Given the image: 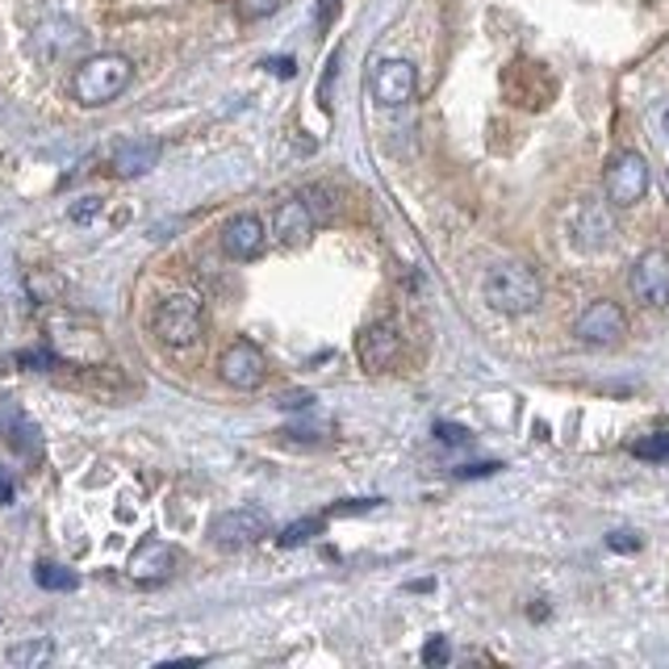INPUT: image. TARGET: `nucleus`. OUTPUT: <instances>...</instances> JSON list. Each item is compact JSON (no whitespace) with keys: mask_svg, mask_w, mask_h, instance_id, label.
I'll return each instance as SVG.
<instances>
[{"mask_svg":"<svg viewBox=\"0 0 669 669\" xmlns=\"http://www.w3.org/2000/svg\"><path fill=\"white\" fill-rule=\"evenodd\" d=\"M264 67L272 72V76H281V80H293V76H297V63H293V59H268Z\"/></svg>","mask_w":669,"mask_h":669,"instance_id":"obj_29","label":"nucleus"},{"mask_svg":"<svg viewBox=\"0 0 669 669\" xmlns=\"http://www.w3.org/2000/svg\"><path fill=\"white\" fill-rule=\"evenodd\" d=\"M436 436H440V443H448V448L469 443V431H464V427H457V422H436Z\"/></svg>","mask_w":669,"mask_h":669,"instance_id":"obj_24","label":"nucleus"},{"mask_svg":"<svg viewBox=\"0 0 669 669\" xmlns=\"http://www.w3.org/2000/svg\"><path fill=\"white\" fill-rule=\"evenodd\" d=\"M335 72H339V51H335V55H331V63H326V80L323 84H318V101H331V84H335Z\"/></svg>","mask_w":669,"mask_h":669,"instance_id":"obj_30","label":"nucleus"},{"mask_svg":"<svg viewBox=\"0 0 669 669\" xmlns=\"http://www.w3.org/2000/svg\"><path fill=\"white\" fill-rule=\"evenodd\" d=\"M485 302L498 314H532L544 302V285L527 264H498L485 276Z\"/></svg>","mask_w":669,"mask_h":669,"instance_id":"obj_2","label":"nucleus"},{"mask_svg":"<svg viewBox=\"0 0 669 669\" xmlns=\"http://www.w3.org/2000/svg\"><path fill=\"white\" fill-rule=\"evenodd\" d=\"M34 582H39L42 590H55V594H67L80 586V577L67 569V565H55V561H39L34 565Z\"/></svg>","mask_w":669,"mask_h":669,"instance_id":"obj_17","label":"nucleus"},{"mask_svg":"<svg viewBox=\"0 0 669 669\" xmlns=\"http://www.w3.org/2000/svg\"><path fill=\"white\" fill-rule=\"evenodd\" d=\"M281 406H285V410H306L310 394H285V398H281Z\"/></svg>","mask_w":669,"mask_h":669,"instance_id":"obj_33","label":"nucleus"},{"mask_svg":"<svg viewBox=\"0 0 669 669\" xmlns=\"http://www.w3.org/2000/svg\"><path fill=\"white\" fill-rule=\"evenodd\" d=\"M314 213H310L306 197H289L276 206V218H272V234L285 243V248H302L310 243V234H314Z\"/></svg>","mask_w":669,"mask_h":669,"instance_id":"obj_12","label":"nucleus"},{"mask_svg":"<svg viewBox=\"0 0 669 669\" xmlns=\"http://www.w3.org/2000/svg\"><path fill=\"white\" fill-rule=\"evenodd\" d=\"M176 565V548L173 544H164V540H143L138 548L130 553V577L134 582H143V586H151V582H164V577L173 574Z\"/></svg>","mask_w":669,"mask_h":669,"instance_id":"obj_13","label":"nucleus"},{"mask_svg":"<svg viewBox=\"0 0 669 669\" xmlns=\"http://www.w3.org/2000/svg\"><path fill=\"white\" fill-rule=\"evenodd\" d=\"M498 469H502L498 460H481V464H464L457 478H490V473H498Z\"/></svg>","mask_w":669,"mask_h":669,"instance_id":"obj_28","label":"nucleus"},{"mask_svg":"<svg viewBox=\"0 0 669 669\" xmlns=\"http://www.w3.org/2000/svg\"><path fill=\"white\" fill-rule=\"evenodd\" d=\"M13 494H18V485H13V478L0 469V506H9V502H13Z\"/></svg>","mask_w":669,"mask_h":669,"instance_id":"obj_32","label":"nucleus"},{"mask_svg":"<svg viewBox=\"0 0 669 669\" xmlns=\"http://www.w3.org/2000/svg\"><path fill=\"white\" fill-rule=\"evenodd\" d=\"M159 164V143L155 138H122L109 155V168L122 180H134V176H147Z\"/></svg>","mask_w":669,"mask_h":669,"instance_id":"obj_14","label":"nucleus"},{"mask_svg":"<svg viewBox=\"0 0 669 669\" xmlns=\"http://www.w3.org/2000/svg\"><path fill=\"white\" fill-rule=\"evenodd\" d=\"M272 532V519L260 506H234L227 515H218L210 523V540L218 548H251Z\"/></svg>","mask_w":669,"mask_h":669,"instance_id":"obj_4","label":"nucleus"},{"mask_svg":"<svg viewBox=\"0 0 669 669\" xmlns=\"http://www.w3.org/2000/svg\"><path fill=\"white\" fill-rule=\"evenodd\" d=\"M18 364H25V368H39V373H46V368H55V364H59V352H51V347H34V352H21Z\"/></svg>","mask_w":669,"mask_h":669,"instance_id":"obj_22","label":"nucleus"},{"mask_svg":"<svg viewBox=\"0 0 669 669\" xmlns=\"http://www.w3.org/2000/svg\"><path fill=\"white\" fill-rule=\"evenodd\" d=\"M302 197H306V206H310V213H314V218H323V222H331V218H335V201H331V192H326V189H306Z\"/></svg>","mask_w":669,"mask_h":669,"instance_id":"obj_21","label":"nucleus"},{"mask_svg":"<svg viewBox=\"0 0 669 669\" xmlns=\"http://www.w3.org/2000/svg\"><path fill=\"white\" fill-rule=\"evenodd\" d=\"M134 80V63L126 55H114V51H105V55H93L84 59L76 67V76H72V96H76L80 105H109L117 96L130 88Z\"/></svg>","mask_w":669,"mask_h":669,"instance_id":"obj_1","label":"nucleus"},{"mask_svg":"<svg viewBox=\"0 0 669 669\" xmlns=\"http://www.w3.org/2000/svg\"><path fill=\"white\" fill-rule=\"evenodd\" d=\"M448 657H452V649H448V640H443V636H431V645L422 649V661H427V666H443Z\"/></svg>","mask_w":669,"mask_h":669,"instance_id":"obj_25","label":"nucleus"},{"mask_svg":"<svg viewBox=\"0 0 669 669\" xmlns=\"http://www.w3.org/2000/svg\"><path fill=\"white\" fill-rule=\"evenodd\" d=\"M323 523H326V519H318V515L297 519V523H289V527L276 535V540H281V548H302V544H310L314 535H323Z\"/></svg>","mask_w":669,"mask_h":669,"instance_id":"obj_18","label":"nucleus"},{"mask_svg":"<svg viewBox=\"0 0 669 669\" xmlns=\"http://www.w3.org/2000/svg\"><path fill=\"white\" fill-rule=\"evenodd\" d=\"M234 9H239L243 21H264L281 9V0H234Z\"/></svg>","mask_w":669,"mask_h":669,"instance_id":"obj_20","label":"nucleus"},{"mask_svg":"<svg viewBox=\"0 0 669 669\" xmlns=\"http://www.w3.org/2000/svg\"><path fill=\"white\" fill-rule=\"evenodd\" d=\"M574 335L590 347H615L628 335V318L615 302H590V306L577 314Z\"/></svg>","mask_w":669,"mask_h":669,"instance_id":"obj_7","label":"nucleus"},{"mask_svg":"<svg viewBox=\"0 0 669 669\" xmlns=\"http://www.w3.org/2000/svg\"><path fill=\"white\" fill-rule=\"evenodd\" d=\"M666 189H669V176H666Z\"/></svg>","mask_w":669,"mask_h":669,"instance_id":"obj_35","label":"nucleus"},{"mask_svg":"<svg viewBox=\"0 0 669 669\" xmlns=\"http://www.w3.org/2000/svg\"><path fill=\"white\" fill-rule=\"evenodd\" d=\"M631 457L636 460H652V464H666L669 460V431H652L645 440L631 443Z\"/></svg>","mask_w":669,"mask_h":669,"instance_id":"obj_19","label":"nucleus"},{"mask_svg":"<svg viewBox=\"0 0 669 669\" xmlns=\"http://www.w3.org/2000/svg\"><path fill=\"white\" fill-rule=\"evenodd\" d=\"M356 356L368 373H385L394 356H398V331L389 323H373L368 331L360 335V344H356Z\"/></svg>","mask_w":669,"mask_h":669,"instance_id":"obj_15","label":"nucleus"},{"mask_svg":"<svg viewBox=\"0 0 669 669\" xmlns=\"http://www.w3.org/2000/svg\"><path fill=\"white\" fill-rule=\"evenodd\" d=\"M55 657V640H46V636H34V640H21L13 649L4 652V661L9 666H21V669H39L46 666Z\"/></svg>","mask_w":669,"mask_h":669,"instance_id":"obj_16","label":"nucleus"},{"mask_svg":"<svg viewBox=\"0 0 669 669\" xmlns=\"http://www.w3.org/2000/svg\"><path fill=\"white\" fill-rule=\"evenodd\" d=\"M607 548H615V553H636L640 548V540L631 532H611L607 535Z\"/></svg>","mask_w":669,"mask_h":669,"instance_id":"obj_27","label":"nucleus"},{"mask_svg":"<svg viewBox=\"0 0 669 669\" xmlns=\"http://www.w3.org/2000/svg\"><path fill=\"white\" fill-rule=\"evenodd\" d=\"M415 88H419V72L410 59H385L373 72V96L381 101L385 109H398V105H410L415 101Z\"/></svg>","mask_w":669,"mask_h":669,"instance_id":"obj_8","label":"nucleus"},{"mask_svg":"<svg viewBox=\"0 0 669 669\" xmlns=\"http://www.w3.org/2000/svg\"><path fill=\"white\" fill-rule=\"evenodd\" d=\"M661 126H666V134H669V109H666V114H661Z\"/></svg>","mask_w":669,"mask_h":669,"instance_id":"obj_34","label":"nucleus"},{"mask_svg":"<svg viewBox=\"0 0 669 669\" xmlns=\"http://www.w3.org/2000/svg\"><path fill=\"white\" fill-rule=\"evenodd\" d=\"M268 243V230L255 213H234L227 227H222V251L230 260H255Z\"/></svg>","mask_w":669,"mask_h":669,"instance_id":"obj_11","label":"nucleus"},{"mask_svg":"<svg viewBox=\"0 0 669 669\" xmlns=\"http://www.w3.org/2000/svg\"><path fill=\"white\" fill-rule=\"evenodd\" d=\"M628 285H631V297H636L640 306H652V310L669 306V251L661 248L645 251V255L631 264Z\"/></svg>","mask_w":669,"mask_h":669,"instance_id":"obj_6","label":"nucleus"},{"mask_svg":"<svg viewBox=\"0 0 669 669\" xmlns=\"http://www.w3.org/2000/svg\"><path fill=\"white\" fill-rule=\"evenodd\" d=\"M96 213H101V197H84V201L72 206V222H88Z\"/></svg>","mask_w":669,"mask_h":669,"instance_id":"obj_26","label":"nucleus"},{"mask_svg":"<svg viewBox=\"0 0 669 669\" xmlns=\"http://www.w3.org/2000/svg\"><path fill=\"white\" fill-rule=\"evenodd\" d=\"M381 506V498H347V502H339V506H331V515H364V511H377Z\"/></svg>","mask_w":669,"mask_h":669,"instance_id":"obj_23","label":"nucleus"},{"mask_svg":"<svg viewBox=\"0 0 669 669\" xmlns=\"http://www.w3.org/2000/svg\"><path fill=\"white\" fill-rule=\"evenodd\" d=\"M335 13H339V0H318V13H314L318 30H326V25L335 21Z\"/></svg>","mask_w":669,"mask_h":669,"instance_id":"obj_31","label":"nucleus"},{"mask_svg":"<svg viewBox=\"0 0 669 669\" xmlns=\"http://www.w3.org/2000/svg\"><path fill=\"white\" fill-rule=\"evenodd\" d=\"M603 185H607V201L628 210V206H636L649 192V159L640 151H619L611 159Z\"/></svg>","mask_w":669,"mask_h":669,"instance_id":"obj_5","label":"nucleus"},{"mask_svg":"<svg viewBox=\"0 0 669 669\" xmlns=\"http://www.w3.org/2000/svg\"><path fill=\"white\" fill-rule=\"evenodd\" d=\"M218 373H222V381L234 385V389H255V385H264L268 360H264V352H260L255 344L239 339V344H230L227 352H222Z\"/></svg>","mask_w":669,"mask_h":669,"instance_id":"obj_9","label":"nucleus"},{"mask_svg":"<svg viewBox=\"0 0 669 669\" xmlns=\"http://www.w3.org/2000/svg\"><path fill=\"white\" fill-rule=\"evenodd\" d=\"M0 436L9 440L13 452H21L25 460H34L42 452V431L39 422L30 419L25 410H21V401L13 398H0Z\"/></svg>","mask_w":669,"mask_h":669,"instance_id":"obj_10","label":"nucleus"},{"mask_svg":"<svg viewBox=\"0 0 669 669\" xmlns=\"http://www.w3.org/2000/svg\"><path fill=\"white\" fill-rule=\"evenodd\" d=\"M201 326H206V310H201V297H192V293H173L168 302H159V310H155V335L168 347L197 344Z\"/></svg>","mask_w":669,"mask_h":669,"instance_id":"obj_3","label":"nucleus"}]
</instances>
